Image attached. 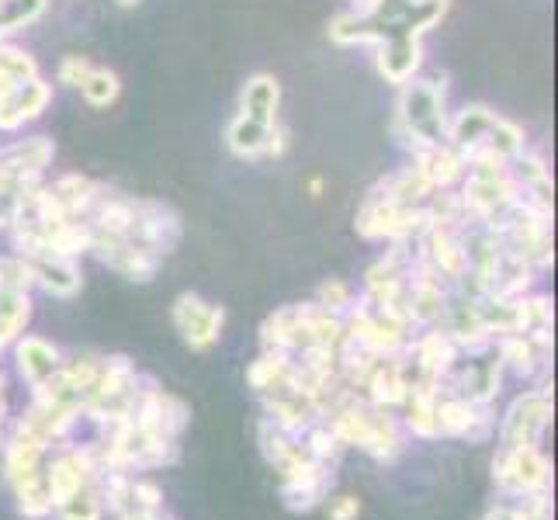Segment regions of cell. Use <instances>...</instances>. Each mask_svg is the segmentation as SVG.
Segmentation results:
<instances>
[{
	"mask_svg": "<svg viewBox=\"0 0 558 520\" xmlns=\"http://www.w3.org/2000/svg\"><path fill=\"white\" fill-rule=\"evenodd\" d=\"M28 313H32V305L25 292H0V347L11 343L14 337H22Z\"/></svg>",
	"mask_w": 558,
	"mask_h": 520,
	"instance_id": "obj_10",
	"label": "cell"
},
{
	"mask_svg": "<svg viewBox=\"0 0 558 520\" xmlns=\"http://www.w3.org/2000/svg\"><path fill=\"white\" fill-rule=\"evenodd\" d=\"M174 323H178V330L184 334V340L195 347V351H205V347H211L219 340L226 313L219 310V305L202 302L198 295H181L178 305H174Z\"/></svg>",
	"mask_w": 558,
	"mask_h": 520,
	"instance_id": "obj_4",
	"label": "cell"
},
{
	"mask_svg": "<svg viewBox=\"0 0 558 520\" xmlns=\"http://www.w3.org/2000/svg\"><path fill=\"white\" fill-rule=\"evenodd\" d=\"M357 513H361V504L351 496H340L330 504V520H354Z\"/></svg>",
	"mask_w": 558,
	"mask_h": 520,
	"instance_id": "obj_16",
	"label": "cell"
},
{
	"mask_svg": "<svg viewBox=\"0 0 558 520\" xmlns=\"http://www.w3.org/2000/svg\"><path fill=\"white\" fill-rule=\"evenodd\" d=\"M399 119L410 129V136L423 146H440L448 132V114H445V87L434 81H407L399 101Z\"/></svg>",
	"mask_w": 558,
	"mask_h": 520,
	"instance_id": "obj_1",
	"label": "cell"
},
{
	"mask_svg": "<svg viewBox=\"0 0 558 520\" xmlns=\"http://www.w3.org/2000/svg\"><path fill=\"white\" fill-rule=\"evenodd\" d=\"M49 105V87L32 76L22 87L0 90V129H17Z\"/></svg>",
	"mask_w": 558,
	"mask_h": 520,
	"instance_id": "obj_5",
	"label": "cell"
},
{
	"mask_svg": "<svg viewBox=\"0 0 558 520\" xmlns=\"http://www.w3.org/2000/svg\"><path fill=\"white\" fill-rule=\"evenodd\" d=\"M378 70L392 84H407L420 63V35H392L378 43Z\"/></svg>",
	"mask_w": 558,
	"mask_h": 520,
	"instance_id": "obj_6",
	"label": "cell"
},
{
	"mask_svg": "<svg viewBox=\"0 0 558 520\" xmlns=\"http://www.w3.org/2000/svg\"><path fill=\"white\" fill-rule=\"evenodd\" d=\"M271 132H275V122H260V119H250V114L240 111V119L229 125V146L240 157H260L271 146Z\"/></svg>",
	"mask_w": 558,
	"mask_h": 520,
	"instance_id": "obj_8",
	"label": "cell"
},
{
	"mask_svg": "<svg viewBox=\"0 0 558 520\" xmlns=\"http://www.w3.org/2000/svg\"><path fill=\"white\" fill-rule=\"evenodd\" d=\"M87 73H90V63L84 60V56H66L63 66H60V81H63V84H73V87H81Z\"/></svg>",
	"mask_w": 558,
	"mask_h": 520,
	"instance_id": "obj_15",
	"label": "cell"
},
{
	"mask_svg": "<svg viewBox=\"0 0 558 520\" xmlns=\"http://www.w3.org/2000/svg\"><path fill=\"white\" fill-rule=\"evenodd\" d=\"M43 11H46V0H0V32L25 28Z\"/></svg>",
	"mask_w": 558,
	"mask_h": 520,
	"instance_id": "obj_12",
	"label": "cell"
},
{
	"mask_svg": "<svg viewBox=\"0 0 558 520\" xmlns=\"http://www.w3.org/2000/svg\"><path fill=\"white\" fill-rule=\"evenodd\" d=\"M278 101H281V90L271 76H254V81L243 87V114H250V119L275 122Z\"/></svg>",
	"mask_w": 558,
	"mask_h": 520,
	"instance_id": "obj_9",
	"label": "cell"
},
{
	"mask_svg": "<svg viewBox=\"0 0 558 520\" xmlns=\"http://www.w3.org/2000/svg\"><path fill=\"white\" fill-rule=\"evenodd\" d=\"M56 513H60L63 520H101V513H105V499H101L98 486L87 483L73 499H66V504H63L60 510H56Z\"/></svg>",
	"mask_w": 558,
	"mask_h": 520,
	"instance_id": "obj_11",
	"label": "cell"
},
{
	"mask_svg": "<svg viewBox=\"0 0 558 520\" xmlns=\"http://www.w3.org/2000/svg\"><path fill=\"white\" fill-rule=\"evenodd\" d=\"M319 299H323V310L326 313H330V310H343V305L351 302V288L343 285V281H330V285H323Z\"/></svg>",
	"mask_w": 558,
	"mask_h": 520,
	"instance_id": "obj_14",
	"label": "cell"
},
{
	"mask_svg": "<svg viewBox=\"0 0 558 520\" xmlns=\"http://www.w3.org/2000/svg\"><path fill=\"white\" fill-rule=\"evenodd\" d=\"M81 90H84V98H87L90 105L105 108V105H111L114 98H119V76L108 73V70H94V66H90V73L84 76Z\"/></svg>",
	"mask_w": 558,
	"mask_h": 520,
	"instance_id": "obj_13",
	"label": "cell"
},
{
	"mask_svg": "<svg viewBox=\"0 0 558 520\" xmlns=\"http://www.w3.org/2000/svg\"><path fill=\"white\" fill-rule=\"evenodd\" d=\"M548 420H551V402L545 392L521 396L504 423V448H537Z\"/></svg>",
	"mask_w": 558,
	"mask_h": 520,
	"instance_id": "obj_3",
	"label": "cell"
},
{
	"mask_svg": "<svg viewBox=\"0 0 558 520\" xmlns=\"http://www.w3.org/2000/svg\"><path fill=\"white\" fill-rule=\"evenodd\" d=\"M548 475L551 461L537 448H504V455L493 461V479L507 493H542L548 486Z\"/></svg>",
	"mask_w": 558,
	"mask_h": 520,
	"instance_id": "obj_2",
	"label": "cell"
},
{
	"mask_svg": "<svg viewBox=\"0 0 558 520\" xmlns=\"http://www.w3.org/2000/svg\"><path fill=\"white\" fill-rule=\"evenodd\" d=\"M153 520H170V517H167V513L160 510V513H157V517H153Z\"/></svg>",
	"mask_w": 558,
	"mask_h": 520,
	"instance_id": "obj_18",
	"label": "cell"
},
{
	"mask_svg": "<svg viewBox=\"0 0 558 520\" xmlns=\"http://www.w3.org/2000/svg\"><path fill=\"white\" fill-rule=\"evenodd\" d=\"M17 364H22V375L35 385H43L56 375L60 368V354H56V347L38 340V337H25V343H17Z\"/></svg>",
	"mask_w": 558,
	"mask_h": 520,
	"instance_id": "obj_7",
	"label": "cell"
},
{
	"mask_svg": "<svg viewBox=\"0 0 558 520\" xmlns=\"http://www.w3.org/2000/svg\"><path fill=\"white\" fill-rule=\"evenodd\" d=\"M122 8H132V4H140V0H119Z\"/></svg>",
	"mask_w": 558,
	"mask_h": 520,
	"instance_id": "obj_17",
	"label": "cell"
}]
</instances>
